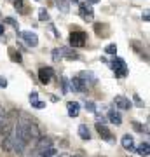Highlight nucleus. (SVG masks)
<instances>
[{"mask_svg":"<svg viewBox=\"0 0 150 157\" xmlns=\"http://www.w3.org/2000/svg\"><path fill=\"white\" fill-rule=\"evenodd\" d=\"M14 133H16L19 138H21L25 143H32V141H37L40 138V129L37 124H33L32 121H19V122L14 126V129H12Z\"/></svg>","mask_w":150,"mask_h":157,"instance_id":"nucleus-1","label":"nucleus"},{"mask_svg":"<svg viewBox=\"0 0 150 157\" xmlns=\"http://www.w3.org/2000/svg\"><path fill=\"white\" fill-rule=\"evenodd\" d=\"M112 70L115 73V77H126L128 75V65L122 58H113L112 61Z\"/></svg>","mask_w":150,"mask_h":157,"instance_id":"nucleus-2","label":"nucleus"},{"mask_svg":"<svg viewBox=\"0 0 150 157\" xmlns=\"http://www.w3.org/2000/svg\"><path fill=\"white\" fill-rule=\"evenodd\" d=\"M86 40H87V37H86V33L80 32V30L70 33V45H73V47H84V45H86Z\"/></svg>","mask_w":150,"mask_h":157,"instance_id":"nucleus-3","label":"nucleus"},{"mask_svg":"<svg viewBox=\"0 0 150 157\" xmlns=\"http://www.w3.org/2000/svg\"><path fill=\"white\" fill-rule=\"evenodd\" d=\"M49 147H52V140L47 138V136H40L39 140H37V147H35V157L39 155L40 152L47 150Z\"/></svg>","mask_w":150,"mask_h":157,"instance_id":"nucleus-4","label":"nucleus"},{"mask_svg":"<svg viewBox=\"0 0 150 157\" xmlns=\"http://www.w3.org/2000/svg\"><path fill=\"white\" fill-rule=\"evenodd\" d=\"M79 12H80V17H82L84 21H93V17H94L93 7L89 6V4H80L79 6Z\"/></svg>","mask_w":150,"mask_h":157,"instance_id":"nucleus-5","label":"nucleus"},{"mask_svg":"<svg viewBox=\"0 0 150 157\" xmlns=\"http://www.w3.org/2000/svg\"><path fill=\"white\" fill-rule=\"evenodd\" d=\"M52 75H54V70H52L51 67H42L39 70V78H40L42 84H49L51 78H52Z\"/></svg>","mask_w":150,"mask_h":157,"instance_id":"nucleus-6","label":"nucleus"},{"mask_svg":"<svg viewBox=\"0 0 150 157\" xmlns=\"http://www.w3.org/2000/svg\"><path fill=\"white\" fill-rule=\"evenodd\" d=\"M21 37H23V40L26 42V45H30V47H37V45H39V37H37V33H33V32H23Z\"/></svg>","mask_w":150,"mask_h":157,"instance_id":"nucleus-7","label":"nucleus"},{"mask_svg":"<svg viewBox=\"0 0 150 157\" xmlns=\"http://www.w3.org/2000/svg\"><path fill=\"white\" fill-rule=\"evenodd\" d=\"M96 129H98V133H100V136L103 138V140H106V141H112V140H113V136H112L110 129L106 128L103 122H98V124H96Z\"/></svg>","mask_w":150,"mask_h":157,"instance_id":"nucleus-8","label":"nucleus"},{"mask_svg":"<svg viewBox=\"0 0 150 157\" xmlns=\"http://www.w3.org/2000/svg\"><path fill=\"white\" fill-rule=\"evenodd\" d=\"M115 107L119 108V110H129L131 108V101H129V98H126V96H115Z\"/></svg>","mask_w":150,"mask_h":157,"instance_id":"nucleus-9","label":"nucleus"},{"mask_svg":"<svg viewBox=\"0 0 150 157\" xmlns=\"http://www.w3.org/2000/svg\"><path fill=\"white\" fill-rule=\"evenodd\" d=\"M70 86H72V89L77 91V93H84V91L87 89V86L84 84V80L80 77H73L72 80H70Z\"/></svg>","mask_w":150,"mask_h":157,"instance_id":"nucleus-10","label":"nucleus"},{"mask_svg":"<svg viewBox=\"0 0 150 157\" xmlns=\"http://www.w3.org/2000/svg\"><path fill=\"white\" fill-rule=\"evenodd\" d=\"M60 56L67 58V59H79V54L72 49V47H61V49H60Z\"/></svg>","mask_w":150,"mask_h":157,"instance_id":"nucleus-11","label":"nucleus"},{"mask_svg":"<svg viewBox=\"0 0 150 157\" xmlns=\"http://www.w3.org/2000/svg\"><path fill=\"white\" fill-rule=\"evenodd\" d=\"M121 143H122V147L126 148V150H129V152L134 150V140H133L131 135H124L122 140H121Z\"/></svg>","mask_w":150,"mask_h":157,"instance_id":"nucleus-12","label":"nucleus"},{"mask_svg":"<svg viewBox=\"0 0 150 157\" xmlns=\"http://www.w3.org/2000/svg\"><path fill=\"white\" fill-rule=\"evenodd\" d=\"M67 108H68V115H70V117H77L79 110H80V105H79L77 101H68Z\"/></svg>","mask_w":150,"mask_h":157,"instance_id":"nucleus-13","label":"nucleus"},{"mask_svg":"<svg viewBox=\"0 0 150 157\" xmlns=\"http://www.w3.org/2000/svg\"><path fill=\"white\" fill-rule=\"evenodd\" d=\"M136 152H138V155H141V157H148V154H150L148 141H143V143H141V145L136 148Z\"/></svg>","mask_w":150,"mask_h":157,"instance_id":"nucleus-14","label":"nucleus"},{"mask_svg":"<svg viewBox=\"0 0 150 157\" xmlns=\"http://www.w3.org/2000/svg\"><path fill=\"white\" fill-rule=\"evenodd\" d=\"M79 136H80L82 140H91V131L87 129L86 124H80V126H79Z\"/></svg>","mask_w":150,"mask_h":157,"instance_id":"nucleus-15","label":"nucleus"},{"mask_svg":"<svg viewBox=\"0 0 150 157\" xmlns=\"http://www.w3.org/2000/svg\"><path fill=\"white\" fill-rule=\"evenodd\" d=\"M108 119H110L112 124H115V126H119V124L122 122V119H121V113L115 112V110H110L108 112Z\"/></svg>","mask_w":150,"mask_h":157,"instance_id":"nucleus-16","label":"nucleus"},{"mask_svg":"<svg viewBox=\"0 0 150 157\" xmlns=\"http://www.w3.org/2000/svg\"><path fill=\"white\" fill-rule=\"evenodd\" d=\"M79 77L84 80V84H86V86H87V80H89V84H94V82H96V77H94L91 72H82Z\"/></svg>","mask_w":150,"mask_h":157,"instance_id":"nucleus-17","label":"nucleus"},{"mask_svg":"<svg viewBox=\"0 0 150 157\" xmlns=\"http://www.w3.org/2000/svg\"><path fill=\"white\" fill-rule=\"evenodd\" d=\"M2 150L4 152H12V138H11V135L4 138V141H2Z\"/></svg>","mask_w":150,"mask_h":157,"instance_id":"nucleus-18","label":"nucleus"},{"mask_svg":"<svg viewBox=\"0 0 150 157\" xmlns=\"http://www.w3.org/2000/svg\"><path fill=\"white\" fill-rule=\"evenodd\" d=\"M56 6H58V9L61 12H68L70 11V6H68L67 0H56Z\"/></svg>","mask_w":150,"mask_h":157,"instance_id":"nucleus-19","label":"nucleus"},{"mask_svg":"<svg viewBox=\"0 0 150 157\" xmlns=\"http://www.w3.org/2000/svg\"><path fill=\"white\" fill-rule=\"evenodd\" d=\"M9 54H11V59H12L14 63H21V61H23V59H21V54H19L16 49H9Z\"/></svg>","mask_w":150,"mask_h":157,"instance_id":"nucleus-20","label":"nucleus"},{"mask_svg":"<svg viewBox=\"0 0 150 157\" xmlns=\"http://www.w3.org/2000/svg\"><path fill=\"white\" fill-rule=\"evenodd\" d=\"M14 7H16V11H19V12H26V7H25V2H23V0H16V2H14Z\"/></svg>","mask_w":150,"mask_h":157,"instance_id":"nucleus-21","label":"nucleus"},{"mask_svg":"<svg viewBox=\"0 0 150 157\" xmlns=\"http://www.w3.org/2000/svg\"><path fill=\"white\" fill-rule=\"evenodd\" d=\"M39 19H40V21H47V19H49V14H47L45 9H40V11H39Z\"/></svg>","mask_w":150,"mask_h":157,"instance_id":"nucleus-22","label":"nucleus"},{"mask_svg":"<svg viewBox=\"0 0 150 157\" xmlns=\"http://www.w3.org/2000/svg\"><path fill=\"white\" fill-rule=\"evenodd\" d=\"M86 110H87V112H96L94 101H86Z\"/></svg>","mask_w":150,"mask_h":157,"instance_id":"nucleus-23","label":"nucleus"},{"mask_svg":"<svg viewBox=\"0 0 150 157\" xmlns=\"http://www.w3.org/2000/svg\"><path fill=\"white\" fill-rule=\"evenodd\" d=\"M106 54H115L117 52V45L115 44H110V45H106Z\"/></svg>","mask_w":150,"mask_h":157,"instance_id":"nucleus-24","label":"nucleus"},{"mask_svg":"<svg viewBox=\"0 0 150 157\" xmlns=\"http://www.w3.org/2000/svg\"><path fill=\"white\" fill-rule=\"evenodd\" d=\"M30 103H32L33 107L39 103V94H37V93H32V94H30Z\"/></svg>","mask_w":150,"mask_h":157,"instance_id":"nucleus-25","label":"nucleus"},{"mask_svg":"<svg viewBox=\"0 0 150 157\" xmlns=\"http://www.w3.org/2000/svg\"><path fill=\"white\" fill-rule=\"evenodd\" d=\"M52 59H54V61H60V59H61V56H60V49L52 51Z\"/></svg>","mask_w":150,"mask_h":157,"instance_id":"nucleus-26","label":"nucleus"},{"mask_svg":"<svg viewBox=\"0 0 150 157\" xmlns=\"http://www.w3.org/2000/svg\"><path fill=\"white\" fill-rule=\"evenodd\" d=\"M6 23H9V25H12V26H16V30H17V23L12 19V17H6Z\"/></svg>","mask_w":150,"mask_h":157,"instance_id":"nucleus-27","label":"nucleus"},{"mask_svg":"<svg viewBox=\"0 0 150 157\" xmlns=\"http://www.w3.org/2000/svg\"><path fill=\"white\" fill-rule=\"evenodd\" d=\"M63 93H68V80L63 78Z\"/></svg>","mask_w":150,"mask_h":157,"instance_id":"nucleus-28","label":"nucleus"},{"mask_svg":"<svg viewBox=\"0 0 150 157\" xmlns=\"http://www.w3.org/2000/svg\"><path fill=\"white\" fill-rule=\"evenodd\" d=\"M0 87H7V80L4 77H0Z\"/></svg>","mask_w":150,"mask_h":157,"instance_id":"nucleus-29","label":"nucleus"},{"mask_svg":"<svg viewBox=\"0 0 150 157\" xmlns=\"http://www.w3.org/2000/svg\"><path fill=\"white\" fill-rule=\"evenodd\" d=\"M134 101H136V105H138V107H143V101L140 100L138 96H134Z\"/></svg>","mask_w":150,"mask_h":157,"instance_id":"nucleus-30","label":"nucleus"},{"mask_svg":"<svg viewBox=\"0 0 150 157\" xmlns=\"http://www.w3.org/2000/svg\"><path fill=\"white\" fill-rule=\"evenodd\" d=\"M143 19H145V21H148V19H150V17H148V11H145V14H143Z\"/></svg>","mask_w":150,"mask_h":157,"instance_id":"nucleus-31","label":"nucleus"},{"mask_svg":"<svg viewBox=\"0 0 150 157\" xmlns=\"http://www.w3.org/2000/svg\"><path fill=\"white\" fill-rule=\"evenodd\" d=\"M4 35V25H0V37Z\"/></svg>","mask_w":150,"mask_h":157,"instance_id":"nucleus-32","label":"nucleus"},{"mask_svg":"<svg viewBox=\"0 0 150 157\" xmlns=\"http://www.w3.org/2000/svg\"><path fill=\"white\" fill-rule=\"evenodd\" d=\"M89 4H96V2H100V0H87Z\"/></svg>","mask_w":150,"mask_h":157,"instance_id":"nucleus-33","label":"nucleus"},{"mask_svg":"<svg viewBox=\"0 0 150 157\" xmlns=\"http://www.w3.org/2000/svg\"><path fill=\"white\" fill-rule=\"evenodd\" d=\"M70 2H73V4H79V0H70Z\"/></svg>","mask_w":150,"mask_h":157,"instance_id":"nucleus-34","label":"nucleus"},{"mask_svg":"<svg viewBox=\"0 0 150 157\" xmlns=\"http://www.w3.org/2000/svg\"><path fill=\"white\" fill-rule=\"evenodd\" d=\"M56 157H58V155H56Z\"/></svg>","mask_w":150,"mask_h":157,"instance_id":"nucleus-35","label":"nucleus"}]
</instances>
